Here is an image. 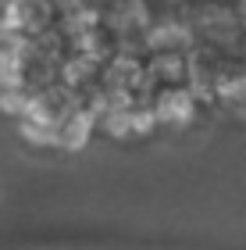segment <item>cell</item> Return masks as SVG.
I'll return each mask as SVG.
<instances>
[{
  "label": "cell",
  "mask_w": 246,
  "mask_h": 250,
  "mask_svg": "<svg viewBox=\"0 0 246 250\" xmlns=\"http://www.w3.org/2000/svg\"><path fill=\"white\" fill-rule=\"evenodd\" d=\"M57 25L54 0H4L0 11V43L11 40H39Z\"/></svg>",
  "instance_id": "cell-1"
},
{
  "label": "cell",
  "mask_w": 246,
  "mask_h": 250,
  "mask_svg": "<svg viewBox=\"0 0 246 250\" xmlns=\"http://www.w3.org/2000/svg\"><path fill=\"white\" fill-rule=\"evenodd\" d=\"M96 132V122H93V115L79 104L72 111L68 118H61L57 122V129H54V146H64V150H79V146H86L89 143V136Z\"/></svg>",
  "instance_id": "cell-2"
}]
</instances>
